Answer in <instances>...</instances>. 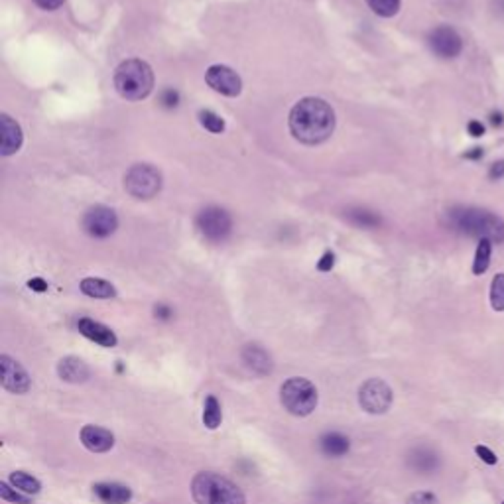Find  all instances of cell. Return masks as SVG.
Returning <instances> with one entry per match:
<instances>
[{
    "label": "cell",
    "mask_w": 504,
    "mask_h": 504,
    "mask_svg": "<svg viewBox=\"0 0 504 504\" xmlns=\"http://www.w3.org/2000/svg\"><path fill=\"white\" fill-rule=\"evenodd\" d=\"M335 264V256H333V252H325L323 256H321V260L318 262V270L321 272H329Z\"/></svg>",
    "instance_id": "cell-33"
},
{
    "label": "cell",
    "mask_w": 504,
    "mask_h": 504,
    "mask_svg": "<svg viewBox=\"0 0 504 504\" xmlns=\"http://www.w3.org/2000/svg\"><path fill=\"white\" fill-rule=\"evenodd\" d=\"M280 402L292 416L305 418L318 408V388L304 376H292L280 386Z\"/></svg>",
    "instance_id": "cell-5"
},
{
    "label": "cell",
    "mask_w": 504,
    "mask_h": 504,
    "mask_svg": "<svg viewBox=\"0 0 504 504\" xmlns=\"http://www.w3.org/2000/svg\"><path fill=\"white\" fill-rule=\"evenodd\" d=\"M494 6H496V12L504 14V0H494Z\"/></svg>",
    "instance_id": "cell-41"
},
{
    "label": "cell",
    "mask_w": 504,
    "mask_h": 504,
    "mask_svg": "<svg viewBox=\"0 0 504 504\" xmlns=\"http://www.w3.org/2000/svg\"><path fill=\"white\" fill-rule=\"evenodd\" d=\"M319 447H321L323 455H327V457H343L351 449V441L343 434L331 432V434H325L319 439Z\"/></svg>",
    "instance_id": "cell-19"
},
{
    "label": "cell",
    "mask_w": 504,
    "mask_h": 504,
    "mask_svg": "<svg viewBox=\"0 0 504 504\" xmlns=\"http://www.w3.org/2000/svg\"><path fill=\"white\" fill-rule=\"evenodd\" d=\"M119 226V217L110 207L95 205L83 217V229L93 239H106L110 237Z\"/></svg>",
    "instance_id": "cell-9"
},
{
    "label": "cell",
    "mask_w": 504,
    "mask_h": 504,
    "mask_svg": "<svg viewBox=\"0 0 504 504\" xmlns=\"http://www.w3.org/2000/svg\"><path fill=\"white\" fill-rule=\"evenodd\" d=\"M201 420H203V425L207 427V429H217L221 422H223V410H221V404H219V400L215 398L213 394H209L207 398H205V404H203V416H201Z\"/></svg>",
    "instance_id": "cell-22"
},
{
    "label": "cell",
    "mask_w": 504,
    "mask_h": 504,
    "mask_svg": "<svg viewBox=\"0 0 504 504\" xmlns=\"http://www.w3.org/2000/svg\"><path fill=\"white\" fill-rule=\"evenodd\" d=\"M177 101H180V93L173 91V89H166V91L162 93V105L168 106V108H172V106L177 105Z\"/></svg>",
    "instance_id": "cell-32"
},
{
    "label": "cell",
    "mask_w": 504,
    "mask_h": 504,
    "mask_svg": "<svg viewBox=\"0 0 504 504\" xmlns=\"http://www.w3.org/2000/svg\"><path fill=\"white\" fill-rule=\"evenodd\" d=\"M205 81L213 91L225 97H239L242 91V81L235 69L226 66H211L205 73Z\"/></svg>",
    "instance_id": "cell-12"
},
{
    "label": "cell",
    "mask_w": 504,
    "mask_h": 504,
    "mask_svg": "<svg viewBox=\"0 0 504 504\" xmlns=\"http://www.w3.org/2000/svg\"><path fill=\"white\" fill-rule=\"evenodd\" d=\"M57 376L69 385H83L89 380L91 369L79 357H64L57 362Z\"/></svg>",
    "instance_id": "cell-16"
},
{
    "label": "cell",
    "mask_w": 504,
    "mask_h": 504,
    "mask_svg": "<svg viewBox=\"0 0 504 504\" xmlns=\"http://www.w3.org/2000/svg\"><path fill=\"white\" fill-rule=\"evenodd\" d=\"M349 217H351V221L353 223H357L360 226H376L380 223V219L374 215V213L367 211V209H357V211H351L349 213Z\"/></svg>",
    "instance_id": "cell-29"
},
{
    "label": "cell",
    "mask_w": 504,
    "mask_h": 504,
    "mask_svg": "<svg viewBox=\"0 0 504 504\" xmlns=\"http://www.w3.org/2000/svg\"><path fill=\"white\" fill-rule=\"evenodd\" d=\"M465 158H471V159L483 158V150H481V148H473V152H467V154H465Z\"/></svg>",
    "instance_id": "cell-39"
},
{
    "label": "cell",
    "mask_w": 504,
    "mask_h": 504,
    "mask_svg": "<svg viewBox=\"0 0 504 504\" xmlns=\"http://www.w3.org/2000/svg\"><path fill=\"white\" fill-rule=\"evenodd\" d=\"M489 175H491V180H501V177H504V159L492 164L491 170H489Z\"/></svg>",
    "instance_id": "cell-34"
},
{
    "label": "cell",
    "mask_w": 504,
    "mask_h": 504,
    "mask_svg": "<svg viewBox=\"0 0 504 504\" xmlns=\"http://www.w3.org/2000/svg\"><path fill=\"white\" fill-rule=\"evenodd\" d=\"M491 305L494 311H504V274H496L492 278Z\"/></svg>",
    "instance_id": "cell-28"
},
{
    "label": "cell",
    "mask_w": 504,
    "mask_h": 504,
    "mask_svg": "<svg viewBox=\"0 0 504 504\" xmlns=\"http://www.w3.org/2000/svg\"><path fill=\"white\" fill-rule=\"evenodd\" d=\"M475 453H477L478 457H481V461H485L487 465H496V455L489 449V447H485V445H477L475 447Z\"/></svg>",
    "instance_id": "cell-31"
},
{
    "label": "cell",
    "mask_w": 504,
    "mask_h": 504,
    "mask_svg": "<svg viewBox=\"0 0 504 504\" xmlns=\"http://www.w3.org/2000/svg\"><path fill=\"white\" fill-rule=\"evenodd\" d=\"M406 504H439L438 496L434 494V492H427V491H418L414 492L408 496V501Z\"/></svg>",
    "instance_id": "cell-30"
},
{
    "label": "cell",
    "mask_w": 504,
    "mask_h": 504,
    "mask_svg": "<svg viewBox=\"0 0 504 504\" xmlns=\"http://www.w3.org/2000/svg\"><path fill=\"white\" fill-rule=\"evenodd\" d=\"M95 496L103 504H128L133 501V491L120 483H97L93 485Z\"/></svg>",
    "instance_id": "cell-18"
},
{
    "label": "cell",
    "mask_w": 504,
    "mask_h": 504,
    "mask_svg": "<svg viewBox=\"0 0 504 504\" xmlns=\"http://www.w3.org/2000/svg\"><path fill=\"white\" fill-rule=\"evenodd\" d=\"M191 496L195 504H246L239 487L211 471H201L191 481Z\"/></svg>",
    "instance_id": "cell-3"
},
{
    "label": "cell",
    "mask_w": 504,
    "mask_h": 504,
    "mask_svg": "<svg viewBox=\"0 0 504 504\" xmlns=\"http://www.w3.org/2000/svg\"><path fill=\"white\" fill-rule=\"evenodd\" d=\"M115 87L126 101H142L154 89V71L142 59H126L115 71Z\"/></svg>",
    "instance_id": "cell-4"
},
{
    "label": "cell",
    "mask_w": 504,
    "mask_h": 504,
    "mask_svg": "<svg viewBox=\"0 0 504 504\" xmlns=\"http://www.w3.org/2000/svg\"><path fill=\"white\" fill-rule=\"evenodd\" d=\"M447 225L453 231L475 237V239H489L491 242H503L504 240V221L487 211V209H475V207H455L447 211Z\"/></svg>",
    "instance_id": "cell-2"
},
{
    "label": "cell",
    "mask_w": 504,
    "mask_h": 504,
    "mask_svg": "<svg viewBox=\"0 0 504 504\" xmlns=\"http://www.w3.org/2000/svg\"><path fill=\"white\" fill-rule=\"evenodd\" d=\"M491 249L492 242L489 239H481L478 240L477 252H475V260H473V274H485L489 270V264H491Z\"/></svg>",
    "instance_id": "cell-24"
},
{
    "label": "cell",
    "mask_w": 504,
    "mask_h": 504,
    "mask_svg": "<svg viewBox=\"0 0 504 504\" xmlns=\"http://www.w3.org/2000/svg\"><path fill=\"white\" fill-rule=\"evenodd\" d=\"M81 292L89 298H97V300H108L117 295V288L101 278H85L81 280Z\"/></svg>",
    "instance_id": "cell-21"
},
{
    "label": "cell",
    "mask_w": 504,
    "mask_h": 504,
    "mask_svg": "<svg viewBox=\"0 0 504 504\" xmlns=\"http://www.w3.org/2000/svg\"><path fill=\"white\" fill-rule=\"evenodd\" d=\"M200 122L203 128H207L213 134H221L225 130V120L213 110H200Z\"/></svg>",
    "instance_id": "cell-26"
},
{
    "label": "cell",
    "mask_w": 504,
    "mask_h": 504,
    "mask_svg": "<svg viewBox=\"0 0 504 504\" xmlns=\"http://www.w3.org/2000/svg\"><path fill=\"white\" fill-rule=\"evenodd\" d=\"M170 316H172V309L168 305H156V318L168 319Z\"/></svg>",
    "instance_id": "cell-38"
},
{
    "label": "cell",
    "mask_w": 504,
    "mask_h": 504,
    "mask_svg": "<svg viewBox=\"0 0 504 504\" xmlns=\"http://www.w3.org/2000/svg\"><path fill=\"white\" fill-rule=\"evenodd\" d=\"M0 371H2L0 382H2V388L6 392L22 396L32 388V378H30L28 371L12 357H8V355L0 357Z\"/></svg>",
    "instance_id": "cell-10"
},
{
    "label": "cell",
    "mask_w": 504,
    "mask_h": 504,
    "mask_svg": "<svg viewBox=\"0 0 504 504\" xmlns=\"http://www.w3.org/2000/svg\"><path fill=\"white\" fill-rule=\"evenodd\" d=\"M124 189L134 200H152L162 189V173L150 164H136L124 175Z\"/></svg>",
    "instance_id": "cell-6"
},
{
    "label": "cell",
    "mask_w": 504,
    "mask_h": 504,
    "mask_svg": "<svg viewBox=\"0 0 504 504\" xmlns=\"http://www.w3.org/2000/svg\"><path fill=\"white\" fill-rule=\"evenodd\" d=\"M392 400H394L392 388L382 378H369L358 388V404L362 410L372 416L386 414L392 406Z\"/></svg>",
    "instance_id": "cell-8"
},
{
    "label": "cell",
    "mask_w": 504,
    "mask_h": 504,
    "mask_svg": "<svg viewBox=\"0 0 504 504\" xmlns=\"http://www.w3.org/2000/svg\"><path fill=\"white\" fill-rule=\"evenodd\" d=\"M0 496H2V501H6V503H12V504H32L30 501V496L24 494V492H20L18 489H14L10 483H6V481H2L0 483Z\"/></svg>",
    "instance_id": "cell-27"
},
{
    "label": "cell",
    "mask_w": 504,
    "mask_h": 504,
    "mask_svg": "<svg viewBox=\"0 0 504 504\" xmlns=\"http://www.w3.org/2000/svg\"><path fill=\"white\" fill-rule=\"evenodd\" d=\"M240 358L249 367V371L258 374V376H268V374H272V371H274L272 355L266 351L264 347L256 345V343H249V345L242 347Z\"/></svg>",
    "instance_id": "cell-13"
},
{
    "label": "cell",
    "mask_w": 504,
    "mask_h": 504,
    "mask_svg": "<svg viewBox=\"0 0 504 504\" xmlns=\"http://www.w3.org/2000/svg\"><path fill=\"white\" fill-rule=\"evenodd\" d=\"M8 483L14 489H18L24 494H38L41 491V483L36 477H32L26 471H14L8 477Z\"/></svg>",
    "instance_id": "cell-23"
},
{
    "label": "cell",
    "mask_w": 504,
    "mask_h": 504,
    "mask_svg": "<svg viewBox=\"0 0 504 504\" xmlns=\"http://www.w3.org/2000/svg\"><path fill=\"white\" fill-rule=\"evenodd\" d=\"M81 443L91 453H106L115 447V436L101 425H83L79 434Z\"/></svg>",
    "instance_id": "cell-14"
},
{
    "label": "cell",
    "mask_w": 504,
    "mask_h": 504,
    "mask_svg": "<svg viewBox=\"0 0 504 504\" xmlns=\"http://www.w3.org/2000/svg\"><path fill=\"white\" fill-rule=\"evenodd\" d=\"M290 133L305 146H318L335 130V110L319 97H305L290 110Z\"/></svg>",
    "instance_id": "cell-1"
},
{
    "label": "cell",
    "mask_w": 504,
    "mask_h": 504,
    "mask_svg": "<svg viewBox=\"0 0 504 504\" xmlns=\"http://www.w3.org/2000/svg\"><path fill=\"white\" fill-rule=\"evenodd\" d=\"M427 43H429L432 52L443 59H453L463 50V40L457 34V30L452 26L434 28L427 36Z\"/></svg>",
    "instance_id": "cell-11"
},
{
    "label": "cell",
    "mask_w": 504,
    "mask_h": 504,
    "mask_svg": "<svg viewBox=\"0 0 504 504\" xmlns=\"http://www.w3.org/2000/svg\"><path fill=\"white\" fill-rule=\"evenodd\" d=\"M40 8L43 10H55V8H59L66 0H34Z\"/></svg>",
    "instance_id": "cell-35"
},
{
    "label": "cell",
    "mask_w": 504,
    "mask_h": 504,
    "mask_svg": "<svg viewBox=\"0 0 504 504\" xmlns=\"http://www.w3.org/2000/svg\"><path fill=\"white\" fill-rule=\"evenodd\" d=\"M195 226H197V231H200L203 239L219 244V242L229 239L231 229H233V221H231V215L225 209L211 205V207H205L197 215Z\"/></svg>",
    "instance_id": "cell-7"
},
{
    "label": "cell",
    "mask_w": 504,
    "mask_h": 504,
    "mask_svg": "<svg viewBox=\"0 0 504 504\" xmlns=\"http://www.w3.org/2000/svg\"><path fill=\"white\" fill-rule=\"evenodd\" d=\"M503 119L504 117L501 115V113H492L491 115V122L494 124V126H501V124H503Z\"/></svg>",
    "instance_id": "cell-40"
},
{
    "label": "cell",
    "mask_w": 504,
    "mask_h": 504,
    "mask_svg": "<svg viewBox=\"0 0 504 504\" xmlns=\"http://www.w3.org/2000/svg\"><path fill=\"white\" fill-rule=\"evenodd\" d=\"M77 329H79L83 337H87L89 341H93V343L101 347H106V349H113V347H117V343H119L115 331L110 327L103 325V323L95 321V319L81 318L77 321Z\"/></svg>",
    "instance_id": "cell-15"
},
{
    "label": "cell",
    "mask_w": 504,
    "mask_h": 504,
    "mask_svg": "<svg viewBox=\"0 0 504 504\" xmlns=\"http://www.w3.org/2000/svg\"><path fill=\"white\" fill-rule=\"evenodd\" d=\"M0 128H2V146H0V152H2V156H12L22 146V138H24L22 136V128L8 115H2L0 117Z\"/></svg>",
    "instance_id": "cell-17"
},
{
    "label": "cell",
    "mask_w": 504,
    "mask_h": 504,
    "mask_svg": "<svg viewBox=\"0 0 504 504\" xmlns=\"http://www.w3.org/2000/svg\"><path fill=\"white\" fill-rule=\"evenodd\" d=\"M28 288L30 290H34V292H46L48 290V284H46V280H41V278H32L30 282H28Z\"/></svg>",
    "instance_id": "cell-36"
},
{
    "label": "cell",
    "mask_w": 504,
    "mask_h": 504,
    "mask_svg": "<svg viewBox=\"0 0 504 504\" xmlns=\"http://www.w3.org/2000/svg\"><path fill=\"white\" fill-rule=\"evenodd\" d=\"M367 4L371 6V10L382 18H390L394 14H398L402 0H367Z\"/></svg>",
    "instance_id": "cell-25"
},
{
    "label": "cell",
    "mask_w": 504,
    "mask_h": 504,
    "mask_svg": "<svg viewBox=\"0 0 504 504\" xmlns=\"http://www.w3.org/2000/svg\"><path fill=\"white\" fill-rule=\"evenodd\" d=\"M467 128H469V134H471V136H475V138H478V136H483V134H485V126H483L478 120H471Z\"/></svg>",
    "instance_id": "cell-37"
},
{
    "label": "cell",
    "mask_w": 504,
    "mask_h": 504,
    "mask_svg": "<svg viewBox=\"0 0 504 504\" xmlns=\"http://www.w3.org/2000/svg\"><path fill=\"white\" fill-rule=\"evenodd\" d=\"M408 465L418 473H432L436 471L439 465V459L436 453L427 447H416L414 452L408 455Z\"/></svg>",
    "instance_id": "cell-20"
},
{
    "label": "cell",
    "mask_w": 504,
    "mask_h": 504,
    "mask_svg": "<svg viewBox=\"0 0 504 504\" xmlns=\"http://www.w3.org/2000/svg\"><path fill=\"white\" fill-rule=\"evenodd\" d=\"M503 504H504V503H503Z\"/></svg>",
    "instance_id": "cell-42"
}]
</instances>
